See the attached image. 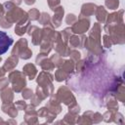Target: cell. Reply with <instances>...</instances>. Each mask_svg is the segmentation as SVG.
Here are the masks:
<instances>
[{
	"label": "cell",
	"mask_w": 125,
	"mask_h": 125,
	"mask_svg": "<svg viewBox=\"0 0 125 125\" xmlns=\"http://www.w3.org/2000/svg\"><path fill=\"white\" fill-rule=\"evenodd\" d=\"M14 40L6 32L0 30V56L5 54L12 46Z\"/></svg>",
	"instance_id": "6da1fadb"
}]
</instances>
